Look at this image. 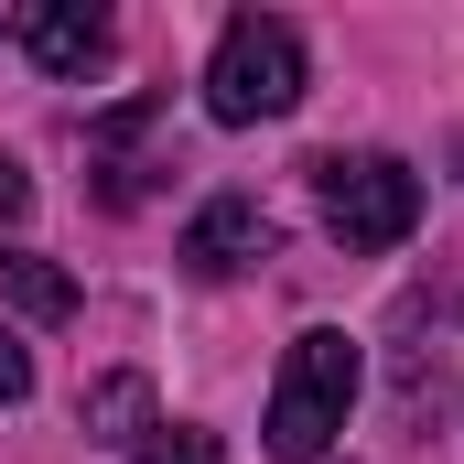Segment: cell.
Wrapping results in <instances>:
<instances>
[{
    "label": "cell",
    "instance_id": "1",
    "mask_svg": "<svg viewBox=\"0 0 464 464\" xmlns=\"http://www.w3.org/2000/svg\"><path fill=\"white\" fill-rule=\"evenodd\" d=\"M303 33L281 22V11H237L227 33H217V54H206V119H227V130H259V119H292L303 109Z\"/></svg>",
    "mask_w": 464,
    "mask_h": 464
},
{
    "label": "cell",
    "instance_id": "2",
    "mask_svg": "<svg viewBox=\"0 0 464 464\" xmlns=\"http://www.w3.org/2000/svg\"><path fill=\"white\" fill-rule=\"evenodd\" d=\"M356 411V335L346 324H303L281 378H270V454L281 464H314Z\"/></svg>",
    "mask_w": 464,
    "mask_h": 464
},
{
    "label": "cell",
    "instance_id": "3",
    "mask_svg": "<svg viewBox=\"0 0 464 464\" xmlns=\"http://www.w3.org/2000/svg\"><path fill=\"white\" fill-rule=\"evenodd\" d=\"M314 195H324V227L335 248H400V237L421 227V173L400 162V151H324L314 162Z\"/></svg>",
    "mask_w": 464,
    "mask_h": 464
},
{
    "label": "cell",
    "instance_id": "4",
    "mask_svg": "<svg viewBox=\"0 0 464 464\" xmlns=\"http://www.w3.org/2000/svg\"><path fill=\"white\" fill-rule=\"evenodd\" d=\"M11 33H22V54L44 65V76H87V65H109V11L98 0H33V11H11Z\"/></svg>",
    "mask_w": 464,
    "mask_h": 464
},
{
    "label": "cell",
    "instance_id": "5",
    "mask_svg": "<svg viewBox=\"0 0 464 464\" xmlns=\"http://www.w3.org/2000/svg\"><path fill=\"white\" fill-rule=\"evenodd\" d=\"M248 259H270V217H259V195H217V206H195V227H184V270H195V281H237Z\"/></svg>",
    "mask_w": 464,
    "mask_h": 464
},
{
    "label": "cell",
    "instance_id": "6",
    "mask_svg": "<svg viewBox=\"0 0 464 464\" xmlns=\"http://www.w3.org/2000/svg\"><path fill=\"white\" fill-rule=\"evenodd\" d=\"M0 303L33 314V324H65V314H76V281H65L54 259H33V248H0Z\"/></svg>",
    "mask_w": 464,
    "mask_h": 464
},
{
    "label": "cell",
    "instance_id": "7",
    "mask_svg": "<svg viewBox=\"0 0 464 464\" xmlns=\"http://www.w3.org/2000/svg\"><path fill=\"white\" fill-rule=\"evenodd\" d=\"M76 421H87L98 443H140V432H162V421H151V389H140V378H98V389L76 400Z\"/></svg>",
    "mask_w": 464,
    "mask_h": 464
},
{
    "label": "cell",
    "instance_id": "8",
    "mask_svg": "<svg viewBox=\"0 0 464 464\" xmlns=\"http://www.w3.org/2000/svg\"><path fill=\"white\" fill-rule=\"evenodd\" d=\"M130 464H227V454H217V432H151Z\"/></svg>",
    "mask_w": 464,
    "mask_h": 464
},
{
    "label": "cell",
    "instance_id": "9",
    "mask_svg": "<svg viewBox=\"0 0 464 464\" xmlns=\"http://www.w3.org/2000/svg\"><path fill=\"white\" fill-rule=\"evenodd\" d=\"M22 217H33V173L0 151V227H22Z\"/></svg>",
    "mask_w": 464,
    "mask_h": 464
},
{
    "label": "cell",
    "instance_id": "10",
    "mask_svg": "<svg viewBox=\"0 0 464 464\" xmlns=\"http://www.w3.org/2000/svg\"><path fill=\"white\" fill-rule=\"evenodd\" d=\"M22 389H33V356H22V346H11V335H0V411H11Z\"/></svg>",
    "mask_w": 464,
    "mask_h": 464
}]
</instances>
